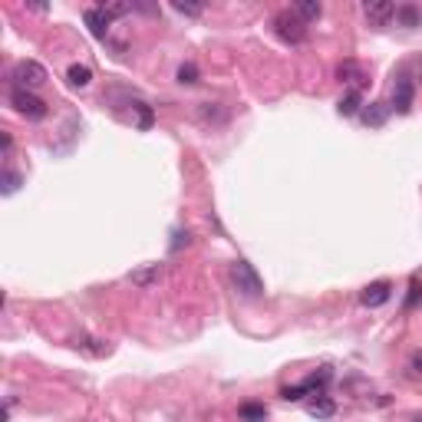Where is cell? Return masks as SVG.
<instances>
[{"label":"cell","mask_w":422,"mask_h":422,"mask_svg":"<svg viewBox=\"0 0 422 422\" xmlns=\"http://www.w3.org/2000/svg\"><path fill=\"white\" fill-rule=\"evenodd\" d=\"M76 347L86 350V353H93V357H106V353H109V343L93 340V336H79V340H76Z\"/></svg>","instance_id":"19"},{"label":"cell","mask_w":422,"mask_h":422,"mask_svg":"<svg viewBox=\"0 0 422 422\" xmlns=\"http://www.w3.org/2000/svg\"><path fill=\"white\" fill-rule=\"evenodd\" d=\"M238 416H241V422H264L268 419V409H264L261 402H241Z\"/></svg>","instance_id":"17"},{"label":"cell","mask_w":422,"mask_h":422,"mask_svg":"<svg viewBox=\"0 0 422 422\" xmlns=\"http://www.w3.org/2000/svg\"><path fill=\"white\" fill-rule=\"evenodd\" d=\"M162 274H165V268L162 264H142V268H136V271H129V281L136 284V287H152V284H159L162 281Z\"/></svg>","instance_id":"10"},{"label":"cell","mask_w":422,"mask_h":422,"mask_svg":"<svg viewBox=\"0 0 422 422\" xmlns=\"http://www.w3.org/2000/svg\"><path fill=\"white\" fill-rule=\"evenodd\" d=\"M274 30H277V37H281L284 44H303L307 40V27H303V20L297 17L294 11H281L277 17H274Z\"/></svg>","instance_id":"3"},{"label":"cell","mask_w":422,"mask_h":422,"mask_svg":"<svg viewBox=\"0 0 422 422\" xmlns=\"http://www.w3.org/2000/svg\"><path fill=\"white\" fill-rule=\"evenodd\" d=\"M294 13H297V17L307 23V20H317V17L324 13V7H320V4H314V0H301V4L294 7Z\"/></svg>","instance_id":"18"},{"label":"cell","mask_w":422,"mask_h":422,"mask_svg":"<svg viewBox=\"0 0 422 422\" xmlns=\"http://www.w3.org/2000/svg\"><path fill=\"white\" fill-rule=\"evenodd\" d=\"M178 83H182V86H195V83H198V66L195 63H182V66H178Z\"/></svg>","instance_id":"21"},{"label":"cell","mask_w":422,"mask_h":422,"mask_svg":"<svg viewBox=\"0 0 422 422\" xmlns=\"http://www.w3.org/2000/svg\"><path fill=\"white\" fill-rule=\"evenodd\" d=\"M66 79H70V86H76V89H86L89 83H93V70L89 66H79V63H73L70 70H66Z\"/></svg>","instance_id":"16"},{"label":"cell","mask_w":422,"mask_h":422,"mask_svg":"<svg viewBox=\"0 0 422 422\" xmlns=\"http://www.w3.org/2000/svg\"><path fill=\"white\" fill-rule=\"evenodd\" d=\"M13 83L17 89H37L46 83V70L37 60H20V63L13 66Z\"/></svg>","instance_id":"4"},{"label":"cell","mask_w":422,"mask_h":422,"mask_svg":"<svg viewBox=\"0 0 422 422\" xmlns=\"http://www.w3.org/2000/svg\"><path fill=\"white\" fill-rule=\"evenodd\" d=\"M83 20H86V27H89V33L96 37V40H106V33H109V17L106 13V7H89L86 13H83Z\"/></svg>","instance_id":"9"},{"label":"cell","mask_w":422,"mask_h":422,"mask_svg":"<svg viewBox=\"0 0 422 422\" xmlns=\"http://www.w3.org/2000/svg\"><path fill=\"white\" fill-rule=\"evenodd\" d=\"M412 99H416V86H412V79L400 76V79H396V86H393V109L406 116V112H412Z\"/></svg>","instance_id":"7"},{"label":"cell","mask_w":422,"mask_h":422,"mask_svg":"<svg viewBox=\"0 0 422 422\" xmlns=\"http://www.w3.org/2000/svg\"><path fill=\"white\" fill-rule=\"evenodd\" d=\"M103 7H106V4H103ZM129 11H132L129 4H109V7H106L109 17H122V13H129Z\"/></svg>","instance_id":"27"},{"label":"cell","mask_w":422,"mask_h":422,"mask_svg":"<svg viewBox=\"0 0 422 422\" xmlns=\"http://www.w3.org/2000/svg\"><path fill=\"white\" fill-rule=\"evenodd\" d=\"M409 373H412V376H419V373H422V353H412V360H409Z\"/></svg>","instance_id":"28"},{"label":"cell","mask_w":422,"mask_h":422,"mask_svg":"<svg viewBox=\"0 0 422 422\" xmlns=\"http://www.w3.org/2000/svg\"><path fill=\"white\" fill-rule=\"evenodd\" d=\"M172 11L175 13H185V17H202V7H198V4H182V0H175Z\"/></svg>","instance_id":"24"},{"label":"cell","mask_w":422,"mask_h":422,"mask_svg":"<svg viewBox=\"0 0 422 422\" xmlns=\"http://www.w3.org/2000/svg\"><path fill=\"white\" fill-rule=\"evenodd\" d=\"M419 301H422V284L412 281V284H409V297H406V310H412V307H416Z\"/></svg>","instance_id":"25"},{"label":"cell","mask_w":422,"mask_h":422,"mask_svg":"<svg viewBox=\"0 0 422 422\" xmlns=\"http://www.w3.org/2000/svg\"><path fill=\"white\" fill-rule=\"evenodd\" d=\"M390 109L386 103H367V106L360 109V119H363V126H373V129H379L383 122L390 119Z\"/></svg>","instance_id":"12"},{"label":"cell","mask_w":422,"mask_h":422,"mask_svg":"<svg viewBox=\"0 0 422 422\" xmlns=\"http://www.w3.org/2000/svg\"><path fill=\"white\" fill-rule=\"evenodd\" d=\"M231 281H235V287H238L244 297H261V294H264V281L258 277L254 264H248L244 258H238L231 264Z\"/></svg>","instance_id":"1"},{"label":"cell","mask_w":422,"mask_h":422,"mask_svg":"<svg viewBox=\"0 0 422 422\" xmlns=\"http://www.w3.org/2000/svg\"><path fill=\"white\" fill-rule=\"evenodd\" d=\"M13 149V139H11V132H4V155H11Z\"/></svg>","instance_id":"29"},{"label":"cell","mask_w":422,"mask_h":422,"mask_svg":"<svg viewBox=\"0 0 422 422\" xmlns=\"http://www.w3.org/2000/svg\"><path fill=\"white\" fill-rule=\"evenodd\" d=\"M11 103L20 116H27V119H46V103L40 96H33L30 89H13Z\"/></svg>","instance_id":"5"},{"label":"cell","mask_w":422,"mask_h":422,"mask_svg":"<svg viewBox=\"0 0 422 422\" xmlns=\"http://www.w3.org/2000/svg\"><path fill=\"white\" fill-rule=\"evenodd\" d=\"M336 79H340V83H350L353 89H360L367 83V70L360 63H353V60H343V63L336 66Z\"/></svg>","instance_id":"11"},{"label":"cell","mask_w":422,"mask_h":422,"mask_svg":"<svg viewBox=\"0 0 422 422\" xmlns=\"http://www.w3.org/2000/svg\"><path fill=\"white\" fill-rule=\"evenodd\" d=\"M360 109H363V93H360V89H350L347 96L336 103V112H340V116H357Z\"/></svg>","instance_id":"14"},{"label":"cell","mask_w":422,"mask_h":422,"mask_svg":"<svg viewBox=\"0 0 422 422\" xmlns=\"http://www.w3.org/2000/svg\"><path fill=\"white\" fill-rule=\"evenodd\" d=\"M393 297V284L390 281H376L369 284V287H363V294H360V301H363V307H383V303Z\"/></svg>","instance_id":"8"},{"label":"cell","mask_w":422,"mask_h":422,"mask_svg":"<svg viewBox=\"0 0 422 422\" xmlns=\"http://www.w3.org/2000/svg\"><path fill=\"white\" fill-rule=\"evenodd\" d=\"M20 172H13V169H7V172H4V195H13V192H17V188H20Z\"/></svg>","instance_id":"22"},{"label":"cell","mask_w":422,"mask_h":422,"mask_svg":"<svg viewBox=\"0 0 422 422\" xmlns=\"http://www.w3.org/2000/svg\"><path fill=\"white\" fill-rule=\"evenodd\" d=\"M307 412H310L314 419H330V416L336 412V406H334V400H330V396H324V393H320V396H314V400L307 402Z\"/></svg>","instance_id":"13"},{"label":"cell","mask_w":422,"mask_h":422,"mask_svg":"<svg viewBox=\"0 0 422 422\" xmlns=\"http://www.w3.org/2000/svg\"><path fill=\"white\" fill-rule=\"evenodd\" d=\"M188 241H192V235H188V231H175V241L169 244V251H172V254H178L182 248H188Z\"/></svg>","instance_id":"26"},{"label":"cell","mask_w":422,"mask_h":422,"mask_svg":"<svg viewBox=\"0 0 422 422\" xmlns=\"http://www.w3.org/2000/svg\"><path fill=\"white\" fill-rule=\"evenodd\" d=\"M363 13H367V20L373 27H386L390 20H396V4H390V0H369L367 7H363Z\"/></svg>","instance_id":"6"},{"label":"cell","mask_w":422,"mask_h":422,"mask_svg":"<svg viewBox=\"0 0 422 422\" xmlns=\"http://www.w3.org/2000/svg\"><path fill=\"white\" fill-rule=\"evenodd\" d=\"M198 119L202 122H225V112H221V109H211V103H205V106L198 109Z\"/></svg>","instance_id":"23"},{"label":"cell","mask_w":422,"mask_h":422,"mask_svg":"<svg viewBox=\"0 0 422 422\" xmlns=\"http://www.w3.org/2000/svg\"><path fill=\"white\" fill-rule=\"evenodd\" d=\"M412 422H422V416H416V419H412Z\"/></svg>","instance_id":"30"},{"label":"cell","mask_w":422,"mask_h":422,"mask_svg":"<svg viewBox=\"0 0 422 422\" xmlns=\"http://www.w3.org/2000/svg\"><path fill=\"white\" fill-rule=\"evenodd\" d=\"M132 109H136V116H139V129H152V122H155V112H152V106H145V103H132Z\"/></svg>","instance_id":"20"},{"label":"cell","mask_w":422,"mask_h":422,"mask_svg":"<svg viewBox=\"0 0 422 422\" xmlns=\"http://www.w3.org/2000/svg\"><path fill=\"white\" fill-rule=\"evenodd\" d=\"M327 383H330V369L324 367L320 373H310V376L303 379V383H297V386H284L281 396L287 402H297V400H303V396H320Z\"/></svg>","instance_id":"2"},{"label":"cell","mask_w":422,"mask_h":422,"mask_svg":"<svg viewBox=\"0 0 422 422\" xmlns=\"http://www.w3.org/2000/svg\"><path fill=\"white\" fill-rule=\"evenodd\" d=\"M396 23H400V27H419L422 11L416 4H400V7H396Z\"/></svg>","instance_id":"15"}]
</instances>
